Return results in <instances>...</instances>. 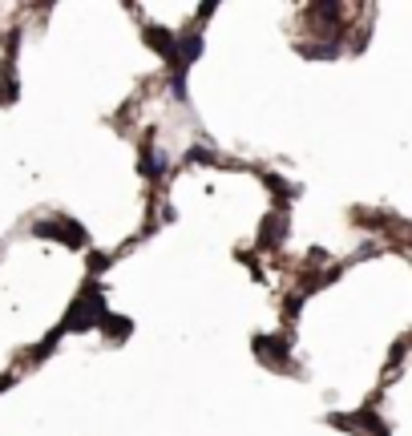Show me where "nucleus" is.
<instances>
[{
	"mask_svg": "<svg viewBox=\"0 0 412 436\" xmlns=\"http://www.w3.org/2000/svg\"><path fill=\"white\" fill-rule=\"evenodd\" d=\"M263 186L271 190V198L275 202H291V198H299V186H291L287 178H279V174H263Z\"/></svg>",
	"mask_w": 412,
	"mask_h": 436,
	"instance_id": "nucleus-9",
	"label": "nucleus"
},
{
	"mask_svg": "<svg viewBox=\"0 0 412 436\" xmlns=\"http://www.w3.org/2000/svg\"><path fill=\"white\" fill-rule=\"evenodd\" d=\"M61 336H65V331H61V327H53L49 336H45V339H41V343L33 348V364H41V359H49V355H53V348L61 343Z\"/></svg>",
	"mask_w": 412,
	"mask_h": 436,
	"instance_id": "nucleus-15",
	"label": "nucleus"
},
{
	"mask_svg": "<svg viewBox=\"0 0 412 436\" xmlns=\"http://www.w3.org/2000/svg\"><path fill=\"white\" fill-rule=\"evenodd\" d=\"M215 8H218L215 0H206V4H198V20H206V16H215Z\"/></svg>",
	"mask_w": 412,
	"mask_h": 436,
	"instance_id": "nucleus-20",
	"label": "nucleus"
},
{
	"mask_svg": "<svg viewBox=\"0 0 412 436\" xmlns=\"http://www.w3.org/2000/svg\"><path fill=\"white\" fill-rule=\"evenodd\" d=\"M13 384H17V376H13V371H4V376H0V392H8Z\"/></svg>",
	"mask_w": 412,
	"mask_h": 436,
	"instance_id": "nucleus-21",
	"label": "nucleus"
},
{
	"mask_svg": "<svg viewBox=\"0 0 412 436\" xmlns=\"http://www.w3.org/2000/svg\"><path fill=\"white\" fill-rule=\"evenodd\" d=\"M324 263H328V251L324 246H312L307 251V267H324Z\"/></svg>",
	"mask_w": 412,
	"mask_h": 436,
	"instance_id": "nucleus-19",
	"label": "nucleus"
},
{
	"mask_svg": "<svg viewBox=\"0 0 412 436\" xmlns=\"http://www.w3.org/2000/svg\"><path fill=\"white\" fill-rule=\"evenodd\" d=\"M307 13L324 16V20H340V16H344V4H335V0H315V4H307Z\"/></svg>",
	"mask_w": 412,
	"mask_h": 436,
	"instance_id": "nucleus-16",
	"label": "nucleus"
},
{
	"mask_svg": "<svg viewBox=\"0 0 412 436\" xmlns=\"http://www.w3.org/2000/svg\"><path fill=\"white\" fill-rule=\"evenodd\" d=\"M33 239H49V242H61V218H36L33 226Z\"/></svg>",
	"mask_w": 412,
	"mask_h": 436,
	"instance_id": "nucleus-11",
	"label": "nucleus"
},
{
	"mask_svg": "<svg viewBox=\"0 0 412 436\" xmlns=\"http://www.w3.org/2000/svg\"><path fill=\"white\" fill-rule=\"evenodd\" d=\"M251 352L259 355V364H267V368H275V371H295L287 336H255V339H251Z\"/></svg>",
	"mask_w": 412,
	"mask_h": 436,
	"instance_id": "nucleus-2",
	"label": "nucleus"
},
{
	"mask_svg": "<svg viewBox=\"0 0 412 436\" xmlns=\"http://www.w3.org/2000/svg\"><path fill=\"white\" fill-rule=\"evenodd\" d=\"M114 258H117V255H105V251H89V255H85V267H89V275L98 279V275H105L109 267H114Z\"/></svg>",
	"mask_w": 412,
	"mask_h": 436,
	"instance_id": "nucleus-14",
	"label": "nucleus"
},
{
	"mask_svg": "<svg viewBox=\"0 0 412 436\" xmlns=\"http://www.w3.org/2000/svg\"><path fill=\"white\" fill-rule=\"evenodd\" d=\"M340 41H331V45H299V53L307 57V61H335L340 57Z\"/></svg>",
	"mask_w": 412,
	"mask_h": 436,
	"instance_id": "nucleus-10",
	"label": "nucleus"
},
{
	"mask_svg": "<svg viewBox=\"0 0 412 436\" xmlns=\"http://www.w3.org/2000/svg\"><path fill=\"white\" fill-rule=\"evenodd\" d=\"M202 48H206V37H202L198 29H190L186 37H178V45H174V61H170V69H182V73H186V69H190V65H194L198 57H202Z\"/></svg>",
	"mask_w": 412,
	"mask_h": 436,
	"instance_id": "nucleus-3",
	"label": "nucleus"
},
{
	"mask_svg": "<svg viewBox=\"0 0 412 436\" xmlns=\"http://www.w3.org/2000/svg\"><path fill=\"white\" fill-rule=\"evenodd\" d=\"M182 161H186V166H218V154L215 150H206V145H190Z\"/></svg>",
	"mask_w": 412,
	"mask_h": 436,
	"instance_id": "nucleus-13",
	"label": "nucleus"
},
{
	"mask_svg": "<svg viewBox=\"0 0 412 436\" xmlns=\"http://www.w3.org/2000/svg\"><path fill=\"white\" fill-rule=\"evenodd\" d=\"M61 242H65L69 251H81L85 242H89V234H85V226L77 218H65L61 214Z\"/></svg>",
	"mask_w": 412,
	"mask_h": 436,
	"instance_id": "nucleus-8",
	"label": "nucleus"
},
{
	"mask_svg": "<svg viewBox=\"0 0 412 436\" xmlns=\"http://www.w3.org/2000/svg\"><path fill=\"white\" fill-rule=\"evenodd\" d=\"M17 97H20L17 73H0V105H17Z\"/></svg>",
	"mask_w": 412,
	"mask_h": 436,
	"instance_id": "nucleus-12",
	"label": "nucleus"
},
{
	"mask_svg": "<svg viewBox=\"0 0 412 436\" xmlns=\"http://www.w3.org/2000/svg\"><path fill=\"white\" fill-rule=\"evenodd\" d=\"M166 170H170V158H166L158 145H142V154H138V174L146 178V182H162Z\"/></svg>",
	"mask_w": 412,
	"mask_h": 436,
	"instance_id": "nucleus-5",
	"label": "nucleus"
},
{
	"mask_svg": "<svg viewBox=\"0 0 412 436\" xmlns=\"http://www.w3.org/2000/svg\"><path fill=\"white\" fill-rule=\"evenodd\" d=\"M105 283H98V279H85V287L77 291V299L65 307V319L57 323L61 331H93L101 319H105Z\"/></svg>",
	"mask_w": 412,
	"mask_h": 436,
	"instance_id": "nucleus-1",
	"label": "nucleus"
},
{
	"mask_svg": "<svg viewBox=\"0 0 412 436\" xmlns=\"http://www.w3.org/2000/svg\"><path fill=\"white\" fill-rule=\"evenodd\" d=\"M283 311H287V319H299V311H303V295H299V291H291V295L283 299Z\"/></svg>",
	"mask_w": 412,
	"mask_h": 436,
	"instance_id": "nucleus-18",
	"label": "nucleus"
},
{
	"mask_svg": "<svg viewBox=\"0 0 412 436\" xmlns=\"http://www.w3.org/2000/svg\"><path fill=\"white\" fill-rule=\"evenodd\" d=\"M98 331L109 339V343H126V339L133 336V319H130V315H114V311H105V319L98 323Z\"/></svg>",
	"mask_w": 412,
	"mask_h": 436,
	"instance_id": "nucleus-7",
	"label": "nucleus"
},
{
	"mask_svg": "<svg viewBox=\"0 0 412 436\" xmlns=\"http://www.w3.org/2000/svg\"><path fill=\"white\" fill-rule=\"evenodd\" d=\"M142 41H146L162 61H174V45H178L174 29H166V25H146V29H142Z\"/></svg>",
	"mask_w": 412,
	"mask_h": 436,
	"instance_id": "nucleus-6",
	"label": "nucleus"
},
{
	"mask_svg": "<svg viewBox=\"0 0 412 436\" xmlns=\"http://www.w3.org/2000/svg\"><path fill=\"white\" fill-rule=\"evenodd\" d=\"M170 93H174V101H186V73L182 69H170Z\"/></svg>",
	"mask_w": 412,
	"mask_h": 436,
	"instance_id": "nucleus-17",
	"label": "nucleus"
},
{
	"mask_svg": "<svg viewBox=\"0 0 412 436\" xmlns=\"http://www.w3.org/2000/svg\"><path fill=\"white\" fill-rule=\"evenodd\" d=\"M283 242H287V214H279V210H271L263 218V226H259V251H279Z\"/></svg>",
	"mask_w": 412,
	"mask_h": 436,
	"instance_id": "nucleus-4",
	"label": "nucleus"
}]
</instances>
